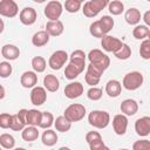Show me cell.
Instances as JSON below:
<instances>
[{"instance_id": "cell-1", "label": "cell", "mask_w": 150, "mask_h": 150, "mask_svg": "<svg viewBox=\"0 0 150 150\" xmlns=\"http://www.w3.org/2000/svg\"><path fill=\"white\" fill-rule=\"evenodd\" d=\"M88 122L96 129H104L110 123V115L104 110H93L88 115Z\"/></svg>"}, {"instance_id": "cell-2", "label": "cell", "mask_w": 150, "mask_h": 150, "mask_svg": "<svg viewBox=\"0 0 150 150\" xmlns=\"http://www.w3.org/2000/svg\"><path fill=\"white\" fill-rule=\"evenodd\" d=\"M88 60L89 63L98 67L100 69H102L103 71L108 69V67L110 66V59L107 54H104L101 49H91L88 53Z\"/></svg>"}, {"instance_id": "cell-3", "label": "cell", "mask_w": 150, "mask_h": 150, "mask_svg": "<svg viewBox=\"0 0 150 150\" xmlns=\"http://www.w3.org/2000/svg\"><path fill=\"white\" fill-rule=\"evenodd\" d=\"M143 82H144V77H143L142 73L135 70V71H130V73L125 74L121 84L127 90H131L132 91V90H136L139 87H142Z\"/></svg>"}, {"instance_id": "cell-4", "label": "cell", "mask_w": 150, "mask_h": 150, "mask_svg": "<svg viewBox=\"0 0 150 150\" xmlns=\"http://www.w3.org/2000/svg\"><path fill=\"white\" fill-rule=\"evenodd\" d=\"M86 112H87L86 111V107L83 104H81V103H73V104L68 105L64 109L63 116L70 123H74V122H79L82 118H84Z\"/></svg>"}, {"instance_id": "cell-5", "label": "cell", "mask_w": 150, "mask_h": 150, "mask_svg": "<svg viewBox=\"0 0 150 150\" xmlns=\"http://www.w3.org/2000/svg\"><path fill=\"white\" fill-rule=\"evenodd\" d=\"M105 6H108V0H89L84 2L82 12L87 18H95Z\"/></svg>"}, {"instance_id": "cell-6", "label": "cell", "mask_w": 150, "mask_h": 150, "mask_svg": "<svg viewBox=\"0 0 150 150\" xmlns=\"http://www.w3.org/2000/svg\"><path fill=\"white\" fill-rule=\"evenodd\" d=\"M62 12H63V6L57 0L49 1L45 7V15L49 21H57L62 15Z\"/></svg>"}, {"instance_id": "cell-7", "label": "cell", "mask_w": 150, "mask_h": 150, "mask_svg": "<svg viewBox=\"0 0 150 150\" xmlns=\"http://www.w3.org/2000/svg\"><path fill=\"white\" fill-rule=\"evenodd\" d=\"M69 59V55L67 54L66 50H56L50 56H49V60H48V66L53 69V70H60L64 64L66 62L68 61Z\"/></svg>"}, {"instance_id": "cell-8", "label": "cell", "mask_w": 150, "mask_h": 150, "mask_svg": "<svg viewBox=\"0 0 150 150\" xmlns=\"http://www.w3.org/2000/svg\"><path fill=\"white\" fill-rule=\"evenodd\" d=\"M103 70L100 69L98 67L89 63L87 66V70H86V74H84V80H86V83L89 84L90 87H96V84H98L100 80H101V76L103 75Z\"/></svg>"}, {"instance_id": "cell-9", "label": "cell", "mask_w": 150, "mask_h": 150, "mask_svg": "<svg viewBox=\"0 0 150 150\" xmlns=\"http://www.w3.org/2000/svg\"><path fill=\"white\" fill-rule=\"evenodd\" d=\"M19 13L18 4L14 0H1L0 1V15L5 18H14Z\"/></svg>"}, {"instance_id": "cell-10", "label": "cell", "mask_w": 150, "mask_h": 150, "mask_svg": "<svg viewBox=\"0 0 150 150\" xmlns=\"http://www.w3.org/2000/svg\"><path fill=\"white\" fill-rule=\"evenodd\" d=\"M122 45H123V42L120 39L115 38V36H111V35H104L101 39V46L108 53L117 52L122 47Z\"/></svg>"}, {"instance_id": "cell-11", "label": "cell", "mask_w": 150, "mask_h": 150, "mask_svg": "<svg viewBox=\"0 0 150 150\" xmlns=\"http://www.w3.org/2000/svg\"><path fill=\"white\" fill-rule=\"evenodd\" d=\"M83 84L79 81H73L70 83H68L66 87H64V95L66 97L70 98V100H74V98H77L80 97L82 94H83Z\"/></svg>"}, {"instance_id": "cell-12", "label": "cell", "mask_w": 150, "mask_h": 150, "mask_svg": "<svg viewBox=\"0 0 150 150\" xmlns=\"http://www.w3.org/2000/svg\"><path fill=\"white\" fill-rule=\"evenodd\" d=\"M26 112L27 109H20L16 114L12 115V123L9 129L13 131H22V129L26 127Z\"/></svg>"}, {"instance_id": "cell-13", "label": "cell", "mask_w": 150, "mask_h": 150, "mask_svg": "<svg viewBox=\"0 0 150 150\" xmlns=\"http://www.w3.org/2000/svg\"><path fill=\"white\" fill-rule=\"evenodd\" d=\"M112 129L116 135L122 136L127 132L128 129V118L123 114H117L112 118Z\"/></svg>"}, {"instance_id": "cell-14", "label": "cell", "mask_w": 150, "mask_h": 150, "mask_svg": "<svg viewBox=\"0 0 150 150\" xmlns=\"http://www.w3.org/2000/svg\"><path fill=\"white\" fill-rule=\"evenodd\" d=\"M36 18L38 13L33 7H25L19 14V20L25 26H32L33 23H35Z\"/></svg>"}, {"instance_id": "cell-15", "label": "cell", "mask_w": 150, "mask_h": 150, "mask_svg": "<svg viewBox=\"0 0 150 150\" xmlns=\"http://www.w3.org/2000/svg\"><path fill=\"white\" fill-rule=\"evenodd\" d=\"M86 63H75V62H69L68 66H66L64 69V76L67 80L73 81L75 80L86 68Z\"/></svg>"}, {"instance_id": "cell-16", "label": "cell", "mask_w": 150, "mask_h": 150, "mask_svg": "<svg viewBox=\"0 0 150 150\" xmlns=\"http://www.w3.org/2000/svg\"><path fill=\"white\" fill-rule=\"evenodd\" d=\"M46 101H47V91L43 87L35 86L34 88H32V91H30V102H32V104L39 107V105H42Z\"/></svg>"}, {"instance_id": "cell-17", "label": "cell", "mask_w": 150, "mask_h": 150, "mask_svg": "<svg viewBox=\"0 0 150 150\" xmlns=\"http://www.w3.org/2000/svg\"><path fill=\"white\" fill-rule=\"evenodd\" d=\"M135 131L141 137H146L150 134V117L143 116L136 120L135 122Z\"/></svg>"}, {"instance_id": "cell-18", "label": "cell", "mask_w": 150, "mask_h": 150, "mask_svg": "<svg viewBox=\"0 0 150 150\" xmlns=\"http://www.w3.org/2000/svg\"><path fill=\"white\" fill-rule=\"evenodd\" d=\"M120 109L124 116H134L138 111V103L134 98H127L122 101Z\"/></svg>"}, {"instance_id": "cell-19", "label": "cell", "mask_w": 150, "mask_h": 150, "mask_svg": "<svg viewBox=\"0 0 150 150\" xmlns=\"http://www.w3.org/2000/svg\"><path fill=\"white\" fill-rule=\"evenodd\" d=\"M1 55L8 62L9 61H14V60H16L20 56V49L15 45L7 43V45H5V46L1 47Z\"/></svg>"}, {"instance_id": "cell-20", "label": "cell", "mask_w": 150, "mask_h": 150, "mask_svg": "<svg viewBox=\"0 0 150 150\" xmlns=\"http://www.w3.org/2000/svg\"><path fill=\"white\" fill-rule=\"evenodd\" d=\"M20 83L23 88H34L38 83V75L33 70L23 71L20 77Z\"/></svg>"}, {"instance_id": "cell-21", "label": "cell", "mask_w": 150, "mask_h": 150, "mask_svg": "<svg viewBox=\"0 0 150 150\" xmlns=\"http://www.w3.org/2000/svg\"><path fill=\"white\" fill-rule=\"evenodd\" d=\"M47 34L49 36H60L63 30H64V26H63V22L61 20H57V21H48L46 23V29Z\"/></svg>"}, {"instance_id": "cell-22", "label": "cell", "mask_w": 150, "mask_h": 150, "mask_svg": "<svg viewBox=\"0 0 150 150\" xmlns=\"http://www.w3.org/2000/svg\"><path fill=\"white\" fill-rule=\"evenodd\" d=\"M43 88L46 89V91H49V93L57 91L59 88H60L59 79L55 75H53V74H47L43 77Z\"/></svg>"}, {"instance_id": "cell-23", "label": "cell", "mask_w": 150, "mask_h": 150, "mask_svg": "<svg viewBox=\"0 0 150 150\" xmlns=\"http://www.w3.org/2000/svg\"><path fill=\"white\" fill-rule=\"evenodd\" d=\"M124 20L130 26H137L141 21V12L135 7H130L124 13Z\"/></svg>"}, {"instance_id": "cell-24", "label": "cell", "mask_w": 150, "mask_h": 150, "mask_svg": "<svg viewBox=\"0 0 150 150\" xmlns=\"http://www.w3.org/2000/svg\"><path fill=\"white\" fill-rule=\"evenodd\" d=\"M122 91V84L117 80H109L105 84V94L109 97H118Z\"/></svg>"}, {"instance_id": "cell-25", "label": "cell", "mask_w": 150, "mask_h": 150, "mask_svg": "<svg viewBox=\"0 0 150 150\" xmlns=\"http://www.w3.org/2000/svg\"><path fill=\"white\" fill-rule=\"evenodd\" d=\"M21 137L26 142H34L39 138V130L38 127L26 125L21 131Z\"/></svg>"}, {"instance_id": "cell-26", "label": "cell", "mask_w": 150, "mask_h": 150, "mask_svg": "<svg viewBox=\"0 0 150 150\" xmlns=\"http://www.w3.org/2000/svg\"><path fill=\"white\" fill-rule=\"evenodd\" d=\"M41 121V111L38 109H29L26 112V125L39 127Z\"/></svg>"}, {"instance_id": "cell-27", "label": "cell", "mask_w": 150, "mask_h": 150, "mask_svg": "<svg viewBox=\"0 0 150 150\" xmlns=\"http://www.w3.org/2000/svg\"><path fill=\"white\" fill-rule=\"evenodd\" d=\"M57 134L52 129H46L41 136V141L46 146H53L57 143Z\"/></svg>"}, {"instance_id": "cell-28", "label": "cell", "mask_w": 150, "mask_h": 150, "mask_svg": "<svg viewBox=\"0 0 150 150\" xmlns=\"http://www.w3.org/2000/svg\"><path fill=\"white\" fill-rule=\"evenodd\" d=\"M49 42V35L46 30H39L32 36V43L35 47H43Z\"/></svg>"}, {"instance_id": "cell-29", "label": "cell", "mask_w": 150, "mask_h": 150, "mask_svg": "<svg viewBox=\"0 0 150 150\" xmlns=\"http://www.w3.org/2000/svg\"><path fill=\"white\" fill-rule=\"evenodd\" d=\"M132 35L137 40H145L150 36V28L145 25H137L132 29Z\"/></svg>"}, {"instance_id": "cell-30", "label": "cell", "mask_w": 150, "mask_h": 150, "mask_svg": "<svg viewBox=\"0 0 150 150\" xmlns=\"http://www.w3.org/2000/svg\"><path fill=\"white\" fill-rule=\"evenodd\" d=\"M54 127L56 129V131L60 132H67L70 130L71 128V123L62 115V116H57L56 120H54Z\"/></svg>"}, {"instance_id": "cell-31", "label": "cell", "mask_w": 150, "mask_h": 150, "mask_svg": "<svg viewBox=\"0 0 150 150\" xmlns=\"http://www.w3.org/2000/svg\"><path fill=\"white\" fill-rule=\"evenodd\" d=\"M98 21V25L101 27V29L103 30L104 35H108V33L114 28V25H115V21L111 16L109 15H103L101 19L97 20Z\"/></svg>"}, {"instance_id": "cell-32", "label": "cell", "mask_w": 150, "mask_h": 150, "mask_svg": "<svg viewBox=\"0 0 150 150\" xmlns=\"http://www.w3.org/2000/svg\"><path fill=\"white\" fill-rule=\"evenodd\" d=\"M32 68L34 73H43L47 68V62L42 56H34L32 59Z\"/></svg>"}, {"instance_id": "cell-33", "label": "cell", "mask_w": 150, "mask_h": 150, "mask_svg": "<svg viewBox=\"0 0 150 150\" xmlns=\"http://www.w3.org/2000/svg\"><path fill=\"white\" fill-rule=\"evenodd\" d=\"M54 124V116L49 111H41V121L39 124V128L42 129H49Z\"/></svg>"}, {"instance_id": "cell-34", "label": "cell", "mask_w": 150, "mask_h": 150, "mask_svg": "<svg viewBox=\"0 0 150 150\" xmlns=\"http://www.w3.org/2000/svg\"><path fill=\"white\" fill-rule=\"evenodd\" d=\"M15 145V138L7 132L0 135V146L4 149H13Z\"/></svg>"}, {"instance_id": "cell-35", "label": "cell", "mask_w": 150, "mask_h": 150, "mask_svg": "<svg viewBox=\"0 0 150 150\" xmlns=\"http://www.w3.org/2000/svg\"><path fill=\"white\" fill-rule=\"evenodd\" d=\"M108 8L110 14L112 15H120L124 11V4L120 0H114L111 2H108Z\"/></svg>"}, {"instance_id": "cell-36", "label": "cell", "mask_w": 150, "mask_h": 150, "mask_svg": "<svg viewBox=\"0 0 150 150\" xmlns=\"http://www.w3.org/2000/svg\"><path fill=\"white\" fill-rule=\"evenodd\" d=\"M115 57L118 59V60H128L130 56H131V48L127 45V43H123L122 47L114 53Z\"/></svg>"}, {"instance_id": "cell-37", "label": "cell", "mask_w": 150, "mask_h": 150, "mask_svg": "<svg viewBox=\"0 0 150 150\" xmlns=\"http://www.w3.org/2000/svg\"><path fill=\"white\" fill-rule=\"evenodd\" d=\"M82 6L81 0H66L64 8L68 13H77Z\"/></svg>"}, {"instance_id": "cell-38", "label": "cell", "mask_w": 150, "mask_h": 150, "mask_svg": "<svg viewBox=\"0 0 150 150\" xmlns=\"http://www.w3.org/2000/svg\"><path fill=\"white\" fill-rule=\"evenodd\" d=\"M139 55L142 59L144 60H149L150 59V40L145 39L141 42L139 46Z\"/></svg>"}, {"instance_id": "cell-39", "label": "cell", "mask_w": 150, "mask_h": 150, "mask_svg": "<svg viewBox=\"0 0 150 150\" xmlns=\"http://www.w3.org/2000/svg\"><path fill=\"white\" fill-rule=\"evenodd\" d=\"M86 54L81 49L74 50L69 56V62H77V63H86Z\"/></svg>"}, {"instance_id": "cell-40", "label": "cell", "mask_w": 150, "mask_h": 150, "mask_svg": "<svg viewBox=\"0 0 150 150\" xmlns=\"http://www.w3.org/2000/svg\"><path fill=\"white\" fill-rule=\"evenodd\" d=\"M102 95H103V90L101 88H97V87H90L87 91V97L91 101H98L102 98Z\"/></svg>"}, {"instance_id": "cell-41", "label": "cell", "mask_w": 150, "mask_h": 150, "mask_svg": "<svg viewBox=\"0 0 150 150\" xmlns=\"http://www.w3.org/2000/svg\"><path fill=\"white\" fill-rule=\"evenodd\" d=\"M12 71H13V68H12V64L8 61L0 62V77L7 79L12 75Z\"/></svg>"}, {"instance_id": "cell-42", "label": "cell", "mask_w": 150, "mask_h": 150, "mask_svg": "<svg viewBox=\"0 0 150 150\" xmlns=\"http://www.w3.org/2000/svg\"><path fill=\"white\" fill-rule=\"evenodd\" d=\"M89 33H90V35L94 36V38H100V39H102V38L104 36V33H103V30L101 29V27H100L97 20L90 23V26H89Z\"/></svg>"}, {"instance_id": "cell-43", "label": "cell", "mask_w": 150, "mask_h": 150, "mask_svg": "<svg viewBox=\"0 0 150 150\" xmlns=\"http://www.w3.org/2000/svg\"><path fill=\"white\" fill-rule=\"evenodd\" d=\"M12 123V115L8 112L0 114V128L1 129H8Z\"/></svg>"}, {"instance_id": "cell-44", "label": "cell", "mask_w": 150, "mask_h": 150, "mask_svg": "<svg viewBox=\"0 0 150 150\" xmlns=\"http://www.w3.org/2000/svg\"><path fill=\"white\" fill-rule=\"evenodd\" d=\"M132 150H150V141L146 138L136 141L132 144Z\"/></svg>"}, {"instance_id": "cell-45", "label": "cell", "mask_w": 150, "mask_h": 150, "mask_svg": "<svg viewBox=\"0 0 150 150\" xmlns=\"http://www.w3.org/2000/svg\"><path fill=\"white\" fill-rule=\"evenodd\" d=\"M88 144H89L90 150H102V149L105 146V144H104V142H103L102 138L96 139V141H93V142H90V143H88Z\"/></svg>"}, {"instance_id": "cell-46", "label": "cell", "mask_w": 150, "mask_h": 150, "mask_svg": "<svg viewBox=\"0 0 150 150\" xmlns=\"http://www.w3.org/2000/svg\"><path fill=\"white\" fill-rule=\"evenodd\" d=\"M100 138H102V136H101V134L98 132V131H88L87 134H86V141H87V143H90V142H93V141H96V139H100Z\"/></svg>"}, {"instance_id": "cell-47", "label": "cell", "mask_w": 150, "mask_h": 150, "mask_svg": "<svg viewBox=\"0 0 150 150\" xmlns=\"http://www.w3.org/2000/svg\"><path fill=\"white\" fill-rule=\"evenodd\" d=\"M143 21H144V23H145V26H150V11H146L145 13H144V15H143Z\"/></svg>"}, {"instance_id": "cell-48", "label": "cell", "mask_w": 150, "mask_h": 150, "mask_svg": "<svg viewBox=\"0 0 150 150\" xmlns=\"http://www.w3.org/2000/svg\"><path fill=\"white\" fill-rule=\"evenodd\" d=\"M5 96H6V89H5L4 86L0 84V100H4Z\"/></svg>"}, {"instance_id": "cell-49", "label": "cell", "mask_w": 150, "mask_h": 150, "mask_svg": "<svg viewBox=\"0 0 150 150\" xmlns=\"http://www.w3.org/2000/svg\"><path fill=\"white\" fill-rule=\"evenodd\" d=\"M4 29H5V22H4V20L0 18V34L4 32Z\"/></svg>"}, {"instance_id": "cell-50", "label": "cell", "mask_w": 150, "mask_h": 150, "mask_svg": "<svg viewBox=\"0 0 150 150\" xmlns=\"http://www.w3.org/2000/svg\"><path fill=\"white\" fill-rule=\"evenodd\" d=\"M59 150H71V149L68 146H61V148H59Z\"/></svg>"}, {"instance_id": "cell-51", "label": "cell", "mask_w": 150, "mask_h": 150, "mask_svg": "<svg viewBox=\"0 0 150 150\" xmlns=\"http://www.w3.org/2000/svg\"><path fill=\"white\" fill-rule=\"evenodd\" d=\"M13 150H27V149H25V148H15Z\"/></svg>"}, {"instance_id": "cell-52", "label": "cell", "mask_w": 150, "mask_h": 150, "mask_svg": "<svg viewBox=\"0 0 150 150\" xmlns=\"http://www.w3.org/2000/svg\"><path fill=\"white\" fill-rule=\"evenodd\" d=\"M102 150H110V149H109V148H108V146H107V145H105V146H104V148H103V149H102Z\"/></svg>"}, {"instance_id": "cell-53", "label": "cell", "mask_w": 150, "mask_h": 150, "mask_svg": "<svg viewBox=\"0 0 150 150\" xmlns=\"http://www.w3.org/2000/svg\"><path fill=\"white\" fill-rule=\"evenodd\" d=\"M118 150H129V149H125V148H123V149H118Z\"/></svg>"}, {"instance_id": "cell-54", "label": "cell", "mask_w": 150, "mask_h": 150, "mask_svg": "<svg viewBox=\"0 0 150 150\" xmlns=\"http://www.w3.org/2000/svg\"><path fill=\"white\" fill-rule=\"evenodd\" d=\"M0 150H2V149H1V148H0Z\"/></svg>"}]
</instances>
